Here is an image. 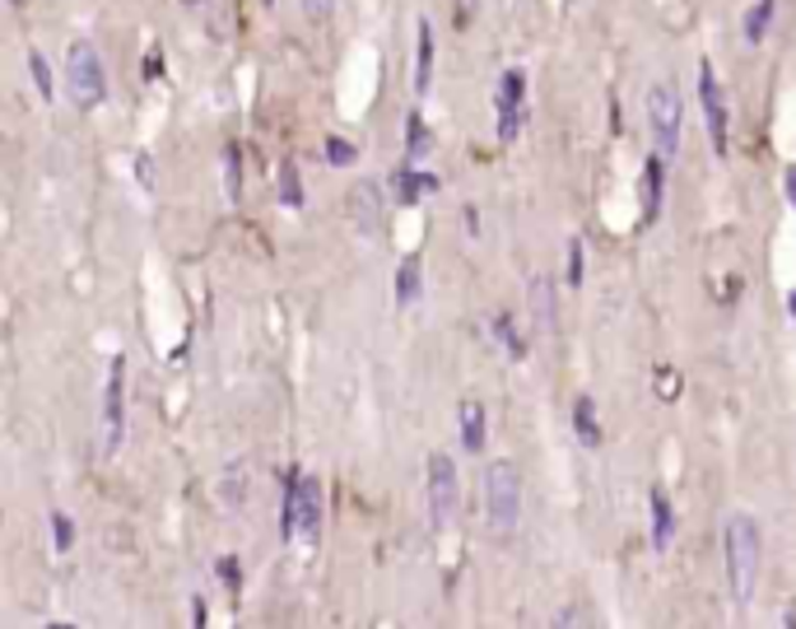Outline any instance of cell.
Masks as SVG:
<instances>
[{
  "mask_svg": "<svg viewBox=\"0 0 796 629\" xmlns=\"http://www.w3.org/2000/svg\"><path fill=\"white\" fill-rule=\"evenodd\" d=\"M280 532H285V542H293V532H299L303 542H317V536H322V485H317L312 476H299V471H289V481H285Z\"/></svg>",
  "mask_w": 796,
  "mask_h": 629,
  "instance_id": "obj_4",
  "label": "cell"
},
{
  "mask_svg": "<svg viewBox=\"0 0 796 629\" xmlns=\"http://www.w3.org/2000/svg\"><path fill=\"white\" fill-rule=\"evenodd\" d=\"M126 430V354H112L103 378V424H99V453L112 457L122 447Z\"/></svg>",
  "mask_w": 796,
  "mask_h": 629,
  "instance_id": "obj_6",
  "label": "cell"
},
{
  "mask_svg": "<svg viewBox=\"0 0 796 629\" xmlns=\"http://www.w3.org/2000/svg\"><path fill=\"white\" fill-rule=\"evenodd\" d=\"M783 629H796V601H787V611H783Z\"/></svg>",
  "mask_w": 796,
  "mask_h": 629,
  "instance_id": "obj_36",
  "label": "cell"
},
{
  "mask_svg": "<svg viewBox=\"0 0 796 629\" xmlns=\"http://www.w3.org/2000/svg\"><path fill=\"white\" fill-rule=\"evenodd\" d=\"M457 6H462V10H471V6H475V0H457Z\"/></svg>",
  "mask_w": 796,
  "mask_h": 629,
  "instance_id": "obj_39",
  "label": "cell"
},
{
  "mask_svg": "<svg viewBox=\"0 0 796 629\" xmlns=\"http://www.w3.org/2000/svg\"><path fill=\"white\" fill-rule=\"evenodd\" d=\"M52 629H75V625H65V620H56V625H52Z\"/></svg>",
  "mask_w": 796,
  "mask_h": 629,
  "instance_id": "obj_38",
  "label": "cell"
},
{
  "mask_svg": "<svg viewBox=\"0 0 796 629\" xmlns=\"http://www.w3.org/2000/svg\"><path fill=\"white\" fill-rule=\"evenodd\" d=\"M261 6H276V0H261Z\"/></svg>",
  "mask_w": 796,
  "mask_h": 629,
  "instance_id": "obj_41",
  "label": "cell"
},
{
  "mask_svg": "<svg viewBox=\"0 0 796 629\" xmlns=\"http://www.w3.org/2000/svg\"><path fill=\"white\" fill-rule=\"evenodd\" d=\"M382 210H386V196H382V183H359L350 192V219L359 234H373L382 224Z\"/></svg>",
  "mask_w": 796,
  "mask_h": 629,
  "instance_id": "obj_10",
  "label": "cell"
},
{
  "mask_svg": "<svg viewBox=\"0 0 796 629\" xmlns=\"http://www.w3.org/2000/svg\"><path fill=\"white\" fill-rule=\"evenodd\" d=\"M280 206H289V210L303 206V177H299V164L293 159L280 168Z\"/></svg>",
  "mask_w": 796,
  "mask_h": 629,
  "instance_id": "obj_23",
  "label": "cell"
},
{
  "mask_svg": "<svg viewBox=\"0 0 796 629\" xmlns=\"http://www.w3.org/2000/svg\"><path fill=\"white\" fill-rule=\"evenodd\" d=\"M783 183H787V200H792V210H796V164L787 168V177H783Z\"/></svg>",
  "mask_w": 796,
  "mask_h": 629,
  "instance_id": "obj_34",
  "label": "cell"
},
{
  "mask_svg": "<svg viewBox=\"0 0 796 629\" xmlns=\"http://www.w3.org/2000/svg\"><path fill=\"white\" fill-rule=\"evenodd\" d=\"M722 550H726V582H732V597L745 606L755 597L759 582V559H764V542H759V523L750 513H732L722 532Z\"/></svg>",
  "mask_w": 796,
  "mask_h": 629,
  "instance_id": "obj_1",
  "label": "cell"
},
{
  "mask_svg": "<svg viewBox=\"0 0 796 629\" xmlns=\"http://www.w3.org/2000/svg\"><path fill=\"white\" fill-rule=\"evenodd\" d=\"M485 523L494 536H513L521 523V466L513 457H494L485 466Z\"/></svg>",
  "mask_w": 796,
  "mask_h": 629,
  "instance_id": "obj_2",
  "label": "cell"
},
{
  "mask_svg": "<svg viewBox=\"0 0 796 629\" xmlns=\"http://www.w3.org/2000/svg\"><path fill=\"white\" fill-rule=\"evenodd\" d=\"M219 574H224V578H229L234 588H238V565H234V559H224V565H219Z\"/></svg>",
  "mask_w": 796,
  "mask_h": 629,
  "instance_id": "obj_35",
  "label": "cell"
},
{
  "mask_svg": "<svg viewBox=\"0 0 796 629\" xmlns=\"http://www.w3.org/2000/svg\"><path fill=\"white\" fill-rule=\"evenodd\" d=\"M550 629H587L582 616H578V606H564V611L550 620Z\"/></svg>",
  "mask_w": 796,
  "mask_h": 629,
  "instance_id": "obj_30",
  "label": "cell"
},
{
  "mask_svg": "<svg viewBox=\"0 0 796 629\" xmlns=\"http://www.w3.org/2000/svg\"><path fill=\"white\" fill-rule=\"evenodd\" d=\"M428 149H434V131L424 126L420 112H411V117H405V159H411V168L420 159H428Z\"/></svg>",
  "mask_w": 796,
  "mask_h": 629,
  "instance_id": "obj_18",
  "label": "cell"
},
{
  "mask_svg": "<svg viewBox=\"0 0 796 629\" xmlns=\"http://www.w3.org/2000/svg\"><path fill=\"white\" fill-rule=\"evenodd\" d=\"M648 504H652V546L657 550H666L671 546V536H675V508L662 489H652L648 494Z\"/></svg>",
  "mask_w": 796,
  "mask_h": 629,
  "instance_id": "obj_17",
  "label": "cell"
},
{
  "mask_svg": "<svg viewBox=\"0 0 796 629\" xmlns=\"http://www.w3.org/2000/svg\"><path fill=\"white\" fill-rule=\"evenodd\" d=\"M699 103H703V122H709L713 154L726 159V154H732V145H726V99H722V80L709 61L699 65Z\"/></svg>",
  "mask_w": 796,
  "mask_h": 629,
  "instance_id": "obj_8",
  "label": "cell"
},
{
  "mask_svg": "<svg viewBox=\"0 0 796 629\" xmlns=\"http://www.w3.org/2000/svg\"><path fill=\"white\" fill-rule=\"evenodd\" d=\"M182 6H206V0H182Z\"/></svg>",
  "mask_w": 796,
  "mask_h": 629,
  "instance_id": "obj_40",
  "label": "cell"
},
{
  "mask_svg": "<svg viewBox=\"0 0 796 629\" xmlns=\"http://www.w3.org/2000/svg\"><path fill=\"white\" fill-rule=\"evenodd\" d=\"M135 183H141V192H154V159L149 154H135Z\"/></svg>",
  "mask_w": 796,
  "mask_h": 629,
  "instance_id": "obj_29",
  "label": "cell"
},
{
  "mask_svg": "<svg viewBox=\"0 0 796 629\" xmlns=\"http://www.w3.org/2000/svg\"><path fill=\"white\" fill-rule=\"evenodd\" d=\"M224 187H229V200L242 196V149L224 145Z\"/></svg>",
  "mask_w": 796,
  "mask_h": 629,
  "instance_id": "obj_25",
  "label": "cell"
},
{
  "mask_svg": "<svg viewBox=\"0 0 796 629\" xmlns=\"http://www.w3.org/2000/svg\"><path fill=\"white\" fill-rule=\"evenodd\" d=\"M648 122H652V141H657V154H671L680 149V122H685V99H680L675 80H657L648 89Z\"/></svg>",
  "mask_w": 796,
  "mask_h": 629,
  "instance_id": "obj_5",
  "label": "cell"
},
{
  "mask_svg": "<svg viewBox=\"0 0 796 629\" xmlns=\"http://www.w3.org/2000/svg\"><path fill=\"white\" fill-rule=\"evenodd\" d=\"M65 89H71L75 107H84V112L103 107V99H107L103 56H99V48L89 38H75L71 48H65Z\"/></svg>",
  "mask_w": 796,
  "mask_h": 629,
  "instance_id": "obj_3",
  "label": "cell"
},
{
  "mask_svg": "<svg viewBox=\"0 0 796 629\" xmlns=\"http://www.w3.org/2000/svg\"><path fill=\"white\" fill-rule=\"evenodd\" d=\"M420 299V257H405L396 266V303H415Z\"/></svg>",
  "mask_w": 796,
  "mask_h": 629,
  "instance_id": "obj_22",
  "label": "cell"
},
{
  "mask_svg": "<svg viewBox=\"0 0 796 629\" xmlns=\"http://www.w3.org/2000/svg\"><path fill=\"white\" fill-rule=\"evenodd\" d=\"M424 476H428V523H434L438 532L457 518V462H452L447 453H428L424 462Z\"/></svg>",
  "mask_w": 796,
  "mask_h": 629,
  "instance_id": "obj_7",
  "label": "cell"
},
{
  "mask_svg": "<svg viewBox=\"0 0 796 629\" xmlns=\"http://www.w3.org/2000/svg\"><path fill=\"white\" fill-rule=\"evenodd\" d=\"M555 280L550 276H536L531 280V312H536V327L540 336H555Z\"/></svg>",
  "mask_w": 796,
  "mask_h": 629,
  "instance_id": "obj_16",
  "label": "cell"
},
{
  "mask_svg": "<svg viewBox=\"0 0 796 629\" xmlns=\"http://www.w3.org/2000/svg\"><path fill=\"white\" fill-rule=\"evenodd\" d=\"M428 80H434V24L420 19V29H415V94H428Z\"/></svg>",
  "mask_w": 796,
  "mask_h": 629,
  "instance_id": "obj_13",
  "label": "cell"
},
{
  "mask_svg": "<svg viewBox=\"0 0 796 629\" xmlns=\"http://www.w3.org/2000/svg\"><path fill=\"white\" fill-rule=\"evenodd\" d=\"M10 6H24V0H10Z\"/></svg>",
  "mask_w": 796,
  "mask_h": 629,
  "instance_id": "obj_42",
  "label": "cell"
},
{
  "mask_svg": "<svg viewBox=\"0 0 796 629\" xmlns=\"http://www.w3.org/2000/svg\"><path fill=\"white\" fill-rule=\"evenodd\" d=\"M773 10H778V0H755V6L745 10V19H741V33H745V42H764Z\"/></svg>",
  "mask_w": 796,
  "mask_h": 629,
  "instance_id": "obj_20",
  "label": "cell"
},
{
  "mask_svg": "<svg viewBox=\"0 0 796 629\" xmlns=\"http://www.w3.org/2000/svg\"><path fill=\"white\" fill-rule=\"evenodd\" d=\"M498 141L513 145L521 136V107H527V75L521 71H504L498 80Z\"/></svg>",
  "mask_w": 796,
  "mask_h": 629,
  "instance_id": "obj_9",
  "label": "cell"
},
{
  "mask_svg": "<svg viewBox=\"0 0 796 629\" xmlns=\"http://www.w3.org/2000/svg\"><path fill=\"white\" fill-rule=\"evenodd\" d=\"M657 392H662V396H675V392H680V373L657 369Z\"/></svg>",
  "mask_w": 796,
  "mask_h": 629,
  "instance_id": "obj_33",
  "label": "cell"
},
{
  "mask_svg": "<svg viewBox=\"0 0 796 629\" xmlns=\"http://www.w3.org/2000/svg\"><path fill=\"white\" fill-rule=\"evenodd\" d=\"M494 336H498V346H504L513 359H527V336L517 331V322L508 318V312H494Z\"/></svg>",
  "mask_w": 796,
  "mask_h": 629,
  "instance_id": "obj_21",
  "label": "cell"
},
{
  "mask_svg": "<svg viewBox=\"0 0 796 629\" xmlns=\"http://www.w3.org/2000/svg\"><path fill=\"white\" fill-rule=\"evenodd\" d=\"M457 420H462V447H466V453H480V447H485V434H489L485 406H480V401H462Z\"/></svg>",
  "mask_w": 796,
  "mask_h": 629,
  "instance_id": "obj_15",
  "label": "cell"
},
{
  "mask_svg": "<svg viewBox=\"0 0 796 629\" xmlns=\"http://www.w3.org/2000/svg\"><path fill=\"white\" fill-rule=\"evenodd\" d=\"M582 238H573L568 243V285H582Z\"/></svg>",
  "mask_w": 796,
  "mask_h": 629,
  "instance_id": "obj_28",
  "label": "cell"
},
{
  "mask_svg": "<svg viewBox=\"0 0 796 629\" xmlns=\"http://www.w3.org/2000/svg\"><path fill=\"white\" fill-rule=\"evenodd\" d=\"M573 430H578L582 447H601V420H597V401L591 396L573 401Z\"/></svg>",
  "mask_w": 796,
  "mask_h": 629,
  "instance_id": "obj_19",
  "label": "cell"
},
{
  "mask_svg": "<svg viewBox=\"0 0 796 629\" xmlns=\"http://www.w3.org/2000/svg\"><path fill=\"white\" fill-rule=\"evenodd\" d=\"M392 183H396V200H401V206H415L420 196L438 192V177H434V173H420V168H411V164L396 168Z\"/></svg>",
  "mask_w": 796,
  "mask_h": 629,
  "instance_id": "obj_14",
  "label": "cell"
},
{
  "mask_svg": "<svg viewBox=\"0 0 796 629\" xmlns=\"http://www.w3.org/2000/svg\"><path fill=\"white\" fill-rule=\"evenodd\" d=\"M29 75H33V89L42 94V103H52L56 99V84H52V65H48V56H42L38 48L29 52Z\"/></svg>",
  "mask_w": 796,
  "mask_h": 629,
  "instance_id": "obj_24",
  "label": "cell"
},
{
  "mask_svg": "<svg viewBox=\"0 0 796 629\" xmlns=\"http://www.w3.org/2000/svg\"><path fill=\"white\" fill-rule=\"evenodd\" d=\"M662 192H666V164H662V154H652V159L643 164V177H639L643 224H657V215H662Z\"/></svg>",
  "mask_w": 796,
  "mask_h": 629,
  "instance_id": "obj_11",
  "label": "cell"
},
{
  "mask_svg": "<svg viewBox=\"0 0 796 629\" xmlns=\"http://www.w3.org/2000/svg\"><path fill=\"white\" fill-rule=\"evenodd\" d=\"M141 75H145V84H149V80H158V75H164V52L154 48V52H149V56L141 61Z\"/></svg>",
  "mask_w": 796,
  "mask_h": 629,
  "instance_id": "obj_32",
  "label": "cell"
},
{
  "mask_svg": "<svg viewBox=\"0 0 796 629\" xmlns=\"http://www.w3.org/2000/svg\"><path fill=\"white\" fill-rule=\"evenodd\" d=\"M299 6H303L308 19H317V24H322V19L335 10V0H299Z\"/></svg>",
  "mask_w": 796,
  "mask_h": 629,
  "instance_id": "obj_31",
  "label": "cell"
},
{
  "mask_svg": "<svg viewBox=\"0 0 796 629\" xmlns=\"http://www.w3.org/2000/svg\"><path fill=\"white\" fill-rule=\"evenodd\" d=\"M52 536H56V550L65 555V550L75 546V523L65 518V513H52Z\"/></svg>",
  "mask_w": 796,
  "mask_h": 629,
  "instance_id": "obj_27",
  "label": "cell"
},
{
  "mask_svg": "<svg viewBox=\"0 0 796 629\" xmlns=\"http://www.w3.org/2000/svg\"><path fill=\"white\" fill-rule=\"evenodd\" d=\"M787 308H792V318H796V289H792V295H787Z\"/></svg>",
  "mask_w": 796,
  "mask_h": 629,
  "instance_id": "obj_37",
  "label": "cell"
},
{
  "mask_svg": "<svg viewBox=\"0 0 796 629\" xmlns=\"http://www.w3.org/2000/svg\"><path fill=\"white\" fill-rule=\"evenodd\" d=\"M247 489H252V462L224 466V476H219V499H224V508H242V504H247Z\"/></svg>",
  "mask_w": 796,
  "mask_h": 629,
  "instance_id": "obj_12",
  "label": "cell"
},
{
  "mask_svg": "<svg viewBox=\"0 0 796 629\" xmlns=\"http://www.w3.org/2000/svg\"><path fill=\"white\" fill-rule=\"evenodd\" d=\"M359 159V149L345 141V136H327V164L331 168H350Z\"/></svg>",
  "mask_w": 796,
  "mask_h": 629,
  "instance_id": "obj_26",
  "label": "cell"
}]
</instances>
